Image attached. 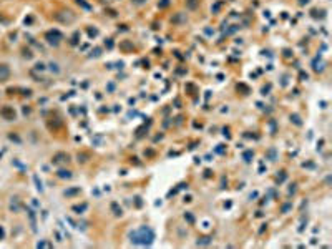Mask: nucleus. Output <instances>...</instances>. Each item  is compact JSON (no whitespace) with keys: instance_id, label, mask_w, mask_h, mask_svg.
I'll use <instances>...</instances> for the list:
<instances>
[{"instance_id":"f03ea898","label":"nucleus","mask_w":332,"mask_h":249,"mask_svg":"<svg viewBox=\"0 0 332 249\" xmlns=\"http://www.w3.org/2000/svg\"><path fill=\"white\" fill-rule=\"evenodd\" d=\"M52 161H53L55 165L68 163V161H70V156H68V154H65V153H57V154L53 156V160H52Z\"/></svg>"},{"instance_id":"20e7f679","label":"nucleus","mask_w":332,"mask_h":249,"mask_svg":"<svg viewBox=\"0 0 332 249\" xmlns=\"http://www.w3.org/2000/svg\"><path fill=\"white\" fill-rule=\"evenodd\" d=\"M8 75H10L8 65H0V82H5L8 78Z\"/></svg>"},{"instance_id":"7ed1b4c3","label":"nucleus","mask_w":332,"mask_h":249,"mask_svg":"<svg viewBox=\"0 0 332 249\" xmlns=\"http://www.w3.org/2000/svg\"><path fill=\"white\" fill-rule=\"evenodd\" d=\"M46 38H48V43H52V45H58V40L62 38V35L55 30V32H48V33H46Z\"/></svg>"},{"instance_id":"f8f14e48","label":"nucleus","mask_w":332,"mask_h":249,"mask_svg":"<svg viewBox=\"0 0 332 249\" xmlns=\"http://www.w3.org/2000/svg\"><path fill=\"white\" fill-rule=\"evenodd\" d=\"M299 3H301V5H304V3H309V0H299Z\"/></svg>"},{"instance_id":"423d86ee","label":"nucleus","mask_w":332,"mask_h":249,"mask_svg":"<svg viewBox=\"0 0 332 249\" xmlns=\"http://www.w3.org/2000/svg\"><path fill=\"white\" fill-rule=\"evenodd\" d=\"M58 176H60V178H72V173L62 170V171H58Z\"/></svg>"},{"instance_id":"39448f33","label":"nucleus","mask_w":332,"mask_h":249,"mask_svg":"<svg viewBox=\"0 0 332 249\" xmlns=\"http://www.w3.org/2000/svg\"><path fill=\"white\" fill-rule=\"evenodd\" d=\"M2 116H5L7 120H15V111L12 108H3L2 110Z\"/></svg>"},{"instance_id":"1a4fd4ad","label":"nucleus","mask_w":332,"mask_h":249,"mask_svg":"<svg viewBox=\"0 0 332 249\" xmlns=\"http://www.w3.org/2000/svg\"><path fill=\"white\" fill-rule=\"evenodd\" d=\"M131 2L135 3V5H141V3H144V2H146V0H131Z\"/></svg>"},{"instance_id":"f257e3e1","label":"nucleus","mask_w":332,"mask_h":249,"mask_svg":"<svg viewBox=\"0 0 332 249\" xmlns=\"http://www.w3.org/2000/svg\"><path fill=\"white\" fill-rule=\"evenodd\" d=\"M155 239V234L153 231L146 226H143V228H139L136 231H133L131 233V242H135V244H141V246H148L151 244Z\"/></svg>"},{"instance_id":"9b49d317","label":"nucleus","mask_w":332,"mask_h":249,"mask_svg":"<svg viewBox=\"0 0 332 249\" xmlns=\"http://www.w3.org/2000/svg\"><path fill=\"white\" fill-rule=\"evenodd\" d=\"M196 7V2L194 0H189V8H194Z\"/></svg>"},{"instance_id":"6e6552de","label":"nucleus","mask_w":332,"mask_h":249,"mask_svg":"<svg viewBox=\"0 0 332 249\" xmlns=\"http://www.w3.org/2000/svg\"><path fill=\"white\" fill-rule=\"evenodd\" d=\"M112 208L115 209V214H121V209H118V206H116V203H113V204H112Z\"/></svg>"},{"instance_id":"0eeeda50","label":"nucleus","mask_w":332,"mask_h":249,"mask_svg":"<svg viewBox=\"0 0 332 249\" xmlns=\"http://www.w3.org/2000/svg\"><path fill=\"white\" fill-rule=\"evenodd\" d=\"M173 22H174V24H179V22H183V17H181V15H176V17L173 19Z\"/></svg>"},{"instance_id":"9d476101","label":"nucleus","mask_w":332,"mask_h":249,"mask_svg":"<svg viewBox=\"0 0 332 249\" xmlns=\"http://www.w3.org/2000/svg\"><path fill=\"white\" fill-rule=\"evenodd\" d=\"M168 3H170V0H163V2L160 3V7H168Z\"/></svg>"}]
</instances>
